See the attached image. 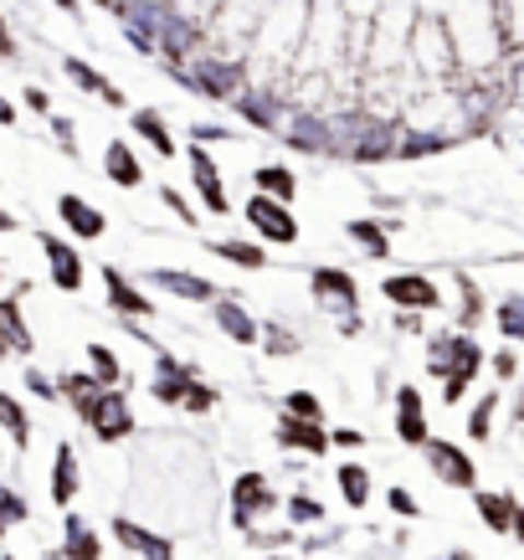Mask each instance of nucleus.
I'll list each match as a JSON object with an SVG mask.
<instances>
[{"label": "nucleus", "mask_w": 524, "mask_h": 560, "mask_svg": "<svg viewBox=\"0 0 524 560\" xmlns=\"http://www.w3.org/2000/svg\"><path fill=\"white\" fill-rule=\"evenodd\" d=\"M314 293H319V304H329V308H350L356 304V293H360V283L339 268H319L314 272Z\"/></svg>", "instance_id": "13"}, {"label": "nucleus", "mask_w": 524, "mask_h": 560, "mask_svg": "<svg viewBox=\"0 0 524 560\" xmlns=\"http://www.w3.org/2000/svg\"><path fill=\"white\" fill-rule=\"evenodd\" d=\"M114 540H124L129 550H139V556H165L170 545L154 535V529H144V525H135V520H119L114 525Z\"/></svg>", "instance_id": "21"}, {"label": "nucleus", "mask_w": 524, "mask_h": 560, "mask_svg": "<svg viewBox=\"0 0 524 560\" xmlns=\"http://www.w3.org/2000/svg\"><path fill=\"white\" fill-rule=\"evenodd\" d=\"M350 237H356V242H365V247H371L375 257H386V237L375 232L371 221H356V226H350Z\"/></svg>", "instance_id": "37"}, {"label": "nucleus", "mask_w": 524, "mask_h": 560, "mask_svg": "<svg viewBox=\"0 0 524 560\" xmlns=\"http://www.w3.org/2000/svg\"><path fill=\"white\" fill-rule=\"evenodd\" d=\"M103 165H108V180L124 190H135L139 180H144V171H139V160L129 144H108V150H103Z\"/></svg>", "instance_id": "18"}, {"label": "nucleus", "mask_w": 524, "mask_h": 560, "mask_svg": "<svg viewBox=\"0 0 524 560\" xmlns=\"http://www.w3.org/2000/svg\"><path fill=\"white\" fill-rule=\"evenodd\" d=\"M47 257H51V283L62 293H78L83 289V257L62 247V242H47Z\"/></svg>", "instance_id": "16"}, {"label": "nucleus", "mask_w": 524, "mask_h": 560, "mask_svg": "<svg viewBox=\"0 0 524 560\" xmlns=\"http://www.w3.org/2000/svg\"><path fill=\"white\" fill-rule=\"evenodd\" d=\"M247 221H253L257 237H268V242H293L299 237V221H293L288 201H272V196H253V201H247Z\"/></svg>", "instance_id": "7"}, {"label": "nucleus", "mask_w": 524, "mask_h": 560, "mask_svg": "<svg viewBox=\"0 0 524 560\" xmlns=\"http://www.w3.org/2000/svg\"><path fill=\"white\" fill-rule=\"evenodd\" d=\"M447 560H474V556H468V550H457V556H447Z\"/></svg>", "instance_id": "43"}, {"label": "nucleus", "mask_w": 524, "mask_h": 560, "mask_svg": "<svg viewBox=\"0 0 524 560\" xmlns=\"http://www.w3.org/2000/svg\"><path fill=\"white\" fill-rule=\"evenodd\" d=\"M217 253L226 257V262H237V268H247V272L268 268V257H263V247H253V242H217Z\"/></svg>", "instance_id": "27"}, {"label": "nucleus", "mask_w": 524, "mask_h": 560, "mask_svg": "<svg viewBox=\"0 0 524 560\" xmlns=\"http://www.w3.org/2000/svg\"><path fill=\"white\" fill-rule=\"evenodd\" d=\"M386 504H391V514H401V520H417V514H422V504H417V499H411V489H401V483L386 493Z\"/></svg>", "instance_id": "36"}, {"label": "nucleus", "mask_w": 524, "mask_h": 560, "mask_svg": "<svg viewBox=\"0 0 524 560\" xmlns=\"http://www.w3.org/2000/svg\"><path fill=\"white\" fill-rule=\"evenodd\" d=\"M278 560H288V556H278Z\"/></svg>", "instance_id": "45"}, {"label": "nucleus", "mask_w": 524, "mask_h": 560, "mask_svg": "<svg viewBox=\"0 0 524 560\" xmlns=\"http://www.w3.org/2000/svg\"><path fill=\"white\" fill-rule=\"evenodd\" d=\"M339 493H345L350 510H365L371 504V474L360 463H339Z\"/></svg>", "instance_id": "20"}, {"label": "nucleus", "mask_w": 524, "mask_h": 560, "mask_svg": "<svg viewBox=\"0 0 524 560\" xmlns=\"http://www.w3.org/2000/svg\"><path fill=\"white\" fill-rule=\"evenodd\" d=\"M135 129H139L144 139H150V144H154L160 154H175V144H170L165 119H160V114H150V108H144V114H135Z\"/></svg>", "instance_id": "29"}, {"label": "nucleus", "mask_w": 524, "mask_h": 560, "mask_svg": "<svg viewBox=\"0 0 524 560\" xmlns=\"http://www.w3.org/2000/svg\"><path fill=\"white\" fill-rule=\"evenodd\" d=\"M427 463H432V474H438V483H447V489H474L478 483V463L463 453V447H453V442H438L427 438Z\"/></svg>", "instance_id": "5"}, {"label": "nucleus", "mask_w": 524, "mask_h": 560, "mask_svg": "<svg viewBox=\"0 0 524 560\" xmlns=\"http://www.w3.org/2000/svg\"><path fill=\"white\" fill-rule=\"evenodd\" d=\"M278 447H299V453H308V458H324V453H329V432H324L319 422L288 417V422L278 427Z\"/></svg>", "instance_id": "10"}, {"label": "nucleus", "mask_w": 524, "mask_h": 560, "mask_svg": "<svg viewBox=\"0 0 524 560\" xmlns=\"http://www.w3.org/2000/svg\"><path fill=\"white\" fill-rule=\"evenodd\" d=\"M0 427H5V432H11V442H26L32 438V427H26V411L16 407V401H11V396H0Z\"/></svg>", "instance_id": "32"}, {"label": "nucleus", "mask_w": 524, "mask_h": 560, "mask_svg": "<svg viewBox=\"0 0 524 560\" xmlns=\"http://www.w3.org/2000/svg\"><path fill=\"white\" fill-rule=\"evenodd\" d=\"M190 186L201 190V201L211 206V211H226V190H221L217 165H211V154L206 150H190Z\"/></svg>", "instance_id": "14"}, {"label": "nucleus", "mask_w": 524, "mask_h": 560, "mask_svg": "<svg viewBox=\"0 0 524 560\" xmlns=\"http://www.w3.org/2000/svg\"><path fill=\"white\" fill-rule=\"evenodd\" d=\"M288 520H293V525H314V520H324V504L314 493H293V499H288Z\"/></svg>", "instance_id": "33"}, {"label": "nucleus", "mask_w": 524, "mask_h": 560, "mask_svg": "<svg viewBox=\"0 0 524 560\" xmlns=\"http://www.w3.org/2000/svg\"><path fill=\"white\" fill-rule=\"evenodd\" d=\"M396 308L406 314H427V308H442V289L422 272H401V278H386V289H381Z\"/></svg>", "instance_id": "6"}, {"label": "nucleus", "mask_w": 524, "mask_h": 560, "mask_svg": "<svg viewBox=\"0 0 524 560\" xmlns=\"http://www.w3.org/2000/svg\"><path fill=\"white\" fill-rule=\"evenodd\" d=\"M103 283H108V304L119 308V314H129V319H150L154 314V299H144L139 289H129V278L124 272H103Z\"/></svg>", "instance_id": "12"}, {"label": "nucleus", "mask_w": 524, "mask_h": 560, "mask_svg": "<svg viewBox=\"0 0 524 560\" xmlns=\"http://www.w3.org/2000/svg\"><path fill=\"white\" fill-rule=\"evenodd\" d=\"M5 560H11V556H5Z\"/></svg>", "instance_id": "46"}, {"label": "nucleus", "mask_w": 524, "mask_h": 560, "mask_svg": "<svg viewBox=\"0 0 524 560\" xmlns=\"http://www.w3.org/2000/svg\"><path fill=\"white\" fill-rule=\"evenodd\" d=\"M217 5L221 0H175V21H181L186 32H201L206 21L217 16Z\"/></svg>", "instance_id": "26"}, {"label": "nucleus", "mask_w": 524, "mask_h": 560, "mask_svg": "<svg viewBox=\"0 0 524 560\" xmlns=\"http://www.w3.org/2000/svg\"><path fill=\"white\" fill-rule=\"evenodd\" d=\"M299 36H304V0H268L247 57H257L272 72H288L293 68V51H299Z\"/></svg>", "instance_id": "1"}, {"label": "nucleus", "mask_w": 524, "mask_h": 560, "mask_svg": "<svg viewBox=\"0 0 524 560\" xmlns=\"http://www.w3.org/2000/svg\"><path fill=\"white\" fill-rule=\"evenodd\" d=\"M514 371H520V355H514V345H509V350L493 355V375H499V381H514Z\"/></svg>", "instance_id": "38"}, {"label": "nucleus", "mask_w": 524, "mask_h": 560, "mask_svg": "<svg viewBox=\"0 0 524 560\" xmlns=\"http://www.w3.org/2000/svg\"><path fill=\"white\" fill-rule=\"evenodd\" d=\"M32 350V329L21 324L16 304H0V360L5 355H26Z\"/></svg>", "instance_id": "17"}, {"label": "nucleus", "mask_w": 524, "mask_h": 560, "mask_svg": "<svg viewBox=\"0 0 524 560\" xmlns=\"http://www.w3.org/2000/svg\"><path fill=\"white\" fill-rule=\"evenodd\" d=\"M499 324H504V340H509V345H514V340H520V335H524V299H520V293H514V289L504 293V308H499Z\"/></svg>", "instance_id": "30"}, {"label": "nucleus", "mask_w": 524, "mask_h": 560, "mask_svg": "<svg viewBox=\"0 0 524 560\" xmlns=\"http://www.w3.org/2000/svg\"><path fill=\"white\" fill-rule=\"evenodd\" d=\"M493 411H499V401H493V396H484V401L468 411V438H474V442H489L493 438Z\"/></svg>", "instance_id": "31"}, {"label": "nucleus", "mask_w": 524, "mask_h": 560, "mask_svg": "<svg viewBox=\"0 0 524 560\" xmlns=\"http://www.w3.org/2000/svg\"><path fill=\"white\" fill-rule=\"evenodd\" d=\"M283 411H288V417H304V422H324V401L314 396V390H288Z\"/></svg>", "instance_id": "28"}, {"label": "nucleus", "mask_w": 524, "mask_h": 560, "mask_svg": "<svg viewBox=\"0 0 524 560\" xmlns=\"http://www.w3.org/2000/svg\"><path fill=\"white\" fill-rule=\"evenodd\" d=\"M88 427H93V438L98 442H119L135 432V411H129V401H124L114 386H98L93 396H88V407H83Z\"/></svg>", "instance_id": "3"}, {"label": "nucleus", "mask_w": 524, "mask_h": 560, "mask_svg": "<svg viewBox=\"0 0 524 560\" xmlns=\"http://www.w3.org/2000/svg\"><path fill=\"white\" fill-rule=\"evenodd\" d=\"M103 545L98 535L83 525V520H68V545H62V560H98Z\"/></svg>", "instance_id": "22"}, {"label": "nucleus", "mask_w": 524, "mask_h": 560, "mask_svg": "<svg viewBox=\"0 0 524 560\" xmlns=\"http://www.w3.org/2000/svg\"><path fill=\"white\" fill-rule=\"evenodd\" d=\"M78 483H83V474H78V453H72V442H57V463H51V504L68 510Z\"/></svg>", "instance_id": "11"}, {"label": "nucleus", "mask_w": 524, "mask_h": 560, "mask_svg": "<svg viewBox=\"0 0 524 560\" xmlns=\"http://www.w3.org/2000/svg\"><path fill=\"white\" fill-rule=\"evenodd\" d=\"M26 103H32L36 114H47V108H51V103H47V93H42V88H26Z\"/></svg>", "instance_id": "40"}, {"label": "nucleus", "mask_w": 524, "mask_h": 560, "mask_svg": "<svg viewBox=\"0 0 524 560\" xmlns=\"http://www.w3.org/2000/svg\"><path fill=\"white\" fill-rule=\"evenodd\" d=\"M478 520L493 529V535H524V510L514 504V493H478Z\"/></svg>", "instance_id": "8"}, {"label": "nucleus", "mask_w": 524, "mask_h": 560, "mask_svg": "<svg viewBox=\"0 0 524 560\" xmlns=\"http://www.w3.org/2000/svg\"><path fill=\"white\" fill-rule=\"evenodd\" d=\"M26 504H21V493H11V489H0V535H5V529L11 525H26Z\"/></svg>", "instance_id": "34"}, {"label": "nucleus", "mask_w": 524, "mask_h": 560, "mask_svg": "<svg viewBox=\"0 0 524 560\" xmlns=\"http://www.w3.org/2000/svg\"><path fill=\"white\" fill-rule=\"evenodd\" d=\"M5 51H11V36H5V26H0V57H5Z\"/></svg>", "instance_id": "42"}, {"label": "nucleus", "mask_w": 524, "mask_h": 560, "mask_svg": "<svg viewBox=\"0 0 524 560\" xmlns=\"http://www.w3.org/2000/svg\"><path fill=\"white\" fill-rule=\"evenodd\" d=\"M217 319H221V329H226V335H232L237 345H253L257 340V324H253V314H247V308L217 304Z\"/></svg>", "instance_id": "24"}, {"label": "nucleus", "mask_w": 524, "mask_h": 560, "mask_svg": "<svg viewBox=\"0 0 524 560\" xmlns=\"http://www.w3.org/2000/svg\"><path fill=\"white\" fill-rule=\"evenodd\" d=\"M278 510V493L263 474H242L232 483V514H237V529H257V520H268Z\"/></svg>", "instance_id": "4"}, {"label": "nucleus", "mask_w": 524, "mask_h": 560, "mask_svg": "<svg viewBox=\"0 0 524 560\" xmlns=\"http://www.w3.org/2000/svg\"><path fill=\"white\" fill-rule=\"evenodd\" d=\"M329 442H335V447H365V432H356V427H339Z\"/></svg>", "instance_id": "39"}, {"label": "nucleus", "mask_w": 524, "mask_h": 560, "mask_svg": "<svg viewBox=\"0 0 524 560\" xmlns=\"http://www.w3.org/2000/svg\"><path fill=\"white\" fill-rule=\"evenodd\" d=\"M257 335H263V345H268V355H293V350H299L293 329H283V324H268V329H257Z\"/></svg>", "instance_id": "35"}, {"label": "nucleus", "mask_w": 524, "mask_h": 560, "mask_svg": "<svg viewBox=\"0 0 524 560\" xmlns=\"http://www.w3.org/2000/svg\"><path fill=\"white\" fill-rule=\"evenodd\" d=\"M0 232H16V217H5V211H0Z\"/></svg>", "instance_id": "41"}, {"label": "nucleus", "mask_w": 524, "mask_h": 560, "mask_svg": "<svg viewBox=\"0 0 524 560\" xmlns=\"http://www.w3.org/2000/svg\"><path fill=\"white\" fill-rule=\"evenodd\" d=\"M406 68L417 72V83H442V78L457 72L447 21L438 11H422L417 21H406Z\"/></svg>", "instance_id": "2"}, {"label": "nucleus", "mask_w": 524, "mask_h": 560, "mask_svg": "<svg viewBox=\"0 0 524 560\" xmlns=\"http://www.w3.org/2000/svg\"><path fill=\"white\" fill-rule=\"evenodd\" d=\"M257 196H272V201H293V175L283 165H263L257 171Z\"/></svg>", "instance_id": "25"}, {"label": "nucleus", "mask_w": 524, "mask_h": 560, "mask_svg": "<svg viewBox=\"0 0 524 560\" xmlns=\"http://www.w3.org/2000/svg\"><path fill=\"white\" fill-rule=\"evenodd\" d=\"M150 560H170V550H165V556H150Z\"/></svg>", "instance_id": "44"}, {"label": "nucleus", "mask_w": 524, "mask_h": 560, "mask_svg": "<svg viewBox=\"0 0 524 560\" xmlns=\"http://www.w3.org/2000/svg\"><path fill=\"white\" fill-rule=\"evenodd\" d=\"M154 289H170V293H181V299H217V289L206 283V278H196V272H154Z\"/></svg>", "instance_id": "19"}, {"label": "nucleus", "mask_w": 524, "mask_h": 560, "mask_svg": "<svg viewBox=\"0 0 524 560\" xmlns=\"http://www.w3.org/2000/svg\"><path fill=\"white\" fill-rule=\"evenodd\" d=\"M88 365H93V381H98V386H119L124 381V365H119V355H114V350H108V345H88Z\"/></svg>", "instance_id": "23"}, {"label": "nucleus", "mask_w": 524, "mask_h": 560, "mask_svg": "<svg viewBox=\"0 0 524 560\" xmlns=\"http://www.w3.org/2000/svg\"><path fill=\"white\" fill-rule=\"evenodd\" d=\"M396 438L422 447L432 432H427V407H422V390L417 386H401L396 390Z\"/></svg>", "instance_id": "9"}, {"label": "nucleus", "mask_w": 524, "mask_h": 560, "mask_svg": "<svg viewBox=\"0 0 524 560\" xmlns=\"http://www.w3.org/2000/svg\"><path fill=\"white\" fill-rule=\"evenodd\" d=\"M57 211H62V221H68L78 237H103V232H108V221H103L98 206L78 201V196H62V201H57Z\"/></svg>", "instance_id": "15"}]
</instances>
